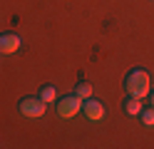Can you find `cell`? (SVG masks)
I'll return each mask as SVG.
<instances>
[{"label":"cell","mask_w":154,"mask_h":149,"mask_svg":"<svg viewBox=\"0 0 154 149\" xmlns=\"http://www.w3.org/2000/svg\"><path fill=\"white\" fill-rule=\"evenodd\" d=\"M142 109H144V104H142L139 97H132V95H129L127 99H124V112H127L129 117H139Z\"/></svg>","instance_id":"obj_6"},{"label":"cell","mask_w":154,"mask_h":149,"mask_svg":"<svg viewBox=\"0 0 154 149\" xmlns=\"http://www.w3.org/2000/svg\"><path fill=\"white\" fill-rule=\"evenodd\" d=\"M149 102H152V107H154V89L149 92Z\"/></svg>","instance_id":"obj_10"},{"label":"cell","mask_w":154,"mask_h":149,"mask_svg":"<svg viewBox=\"0 0 154 149\" xmlns=\"http://www.w3.org/2000/svg\"><path fill=\"white\" fill-rule=\"evenodd\" d=\"M139 119H142L144 127H154V107H144L142 114H139Z\"/></svg>","instance_id":"obj_9"},{"label":"cell","mask_w":154,"mask_h":149,"mask_svg":"<svg viewBox=\"0 0 154 149\" xmlns=\"http://www.w3.org/2000/svg\"><path fill=\"white\" fill-rule=\"evenodd\" d=\"M82 102H85V99H80L75 92L67 95V97H60V99L55 102L57 117H62V119H72V117H77V112H82Z\"/></svg>","instance_id":"obj_2"},{"label":"cell","mask_w":154,"mask_h":149,"mask_svg":"<svg viewBox=\"0 0 154 149\" xmlns=\"http://www.w3.org/2000/svg\"><path fill=\"white\" fill-rule=\"evenodd\" d=\"M23 47V37L17 33H5L0 35V55H13Z\"/></svg>","instance_id":"obj_5"},{"label":"cell","mask_w":154,"mask_h":149,"mask_svg":"<svg viewBox=\"0 0 154 149\" xmlns=\"http://www.w3.org/2000/svg\"><path fill=\"white\" fill-rule=\"evenodd\" d=\"M82 114L90 119V122H102L104 114H107V109H104V104L100 102V99H94V97H87L82 102Z\"/></svg>","instance_id":"obj_4"},{"label":"cell","mask_w":154,"mask_h":149,"mask_svg":"<svg viewBox=\"0 0 154 149\" xmlns=\"http://www.w3.org/2000/svg\"><path fill=\"white\" fill-rule=\"evenodd\" d=\"M17 109H20V114L30 117V119H37V117H42V114H45L47 104L42 102L40 97H23V99H20V104H17Z\"/></svg>","instance_id":"obj_3"},{"label":"cell","mask_w":154,"mask_h":149,"mask_svg":"<svg viewBox=\"0 0 154 149\" xmlns=\"http://www.w3.org/2000/svg\"><path fill=\"white\" fill-rule=\"evenodd\" d=\"M37 97H40L45 104H55V102H57V92H55V87H52V85H45V87H40Z\"/></svg>","instance_id":"obj_7"},{"label":"cell","mask_w":154,"mask_h":149,"mask_svg":"<svg viewBox=\"0 0 154 149\" xmlns=\"http://www.w3.org/2000/svg\"><path fill=\"white\" fill-rule=\"evenodd\" d=\"M75 95L80 97V99L92 97V85H90V82H77V85H75Z\"/></svg>","instance_id":"obj_8"},{"label":"cell","mask_w":154,"mask_h":149,"mask_svg":"<svg viewBox=\"0 0 154 149\" xmlns=\"http://www.w3.org/2000/svg\"><path fill=\"white\" fill-rule=\"evenodd\" d=\"M124 89H127V95L132 97H149L152 92V79H149V72L147 70H142V67H134L127 72V77H124Z\"/></svg>","instance_id":"obj_1"}]
</instances>
